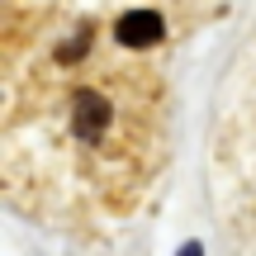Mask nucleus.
Wrapping results in <instances>:
<instances>
[{
	"instance_id": "obj_1",
	"label": "nucleus",
	"mask_w": 256,
	"mask_h": 256,
	"mask_svg": "<svg viewBox=\"0 0 256 256\" xmlns=\"http://www.w3.org/2000/svg\"><path fill=\"white\" fill-rule=\"evenodd\" d=\"M110 124H114V104L104 100L100 90H76V100H72V133H76V142H100Z\"/></svg>"
},
{
	"instance_id": "obj_2",
	"label": "nucleus",
	"mask_w": 256,
	"mask_h": 256,
	"mask_svg": "<svg viewBox=\"0 0 256 256\" xmlns=\"http://www.w3.org/2000/svg\"><path fill=\"white\" fill-rule=\"evenodd\" d=\"M114 38L124 48H152L162 38V14L156 10H128L119 24H114Z\"/></svg>"
},
{
	"instance_id": "obj_3",
	"label": "nucleus",
	"mask_w": 256,
	"mask_h": 256,
	"mask_svg": "<svg viewBox=\"0 0 256 256\" xmlns=\"http://www.w3.org/2000/svg\"><path fill=\"white\" fill-rule=\"evenodd\" d=\"M180 256H204V247H200V242H185V247H180Z\"/></svg>"
}]
</instances>
